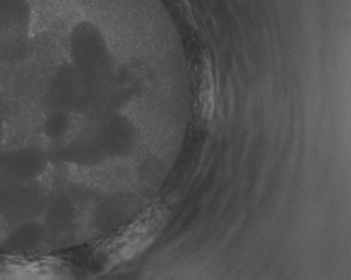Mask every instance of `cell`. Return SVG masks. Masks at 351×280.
<instances>
[{
	"label": "cell",
	"instance_id": "cell-1",
	"mask_svg": "<svg viewBox=\"0 0 351 280\" xmlns=\"http://www.w3.org/2000/svg\"><path fill=\"white\" fill-rule=\"evenodd\" d=\"M166 222V211L161 207L147 210L125 231L104 246L103 253L109 265L127 261L146 250L160 233Z\"/></svg>",
	"mask_w": 351,
	"mask_h": 280
},
{
	"label": "cell",
	"instance_id": "cell-2",
	"mask_svg": "<svg viewBox=\"0 0 351 280\" xmlns=\"http://www.w3.org/2000/svg\"><path fill=\"white\" fill-rule=\"evenodd\" d=\"M213 78L209 71L204 73L202 79V93H200V108L202 115L206 118H209L214 110V86Z\"/></svg>",
	"mask_w": 351,
	"mask_h": 280
}]
</instances>
